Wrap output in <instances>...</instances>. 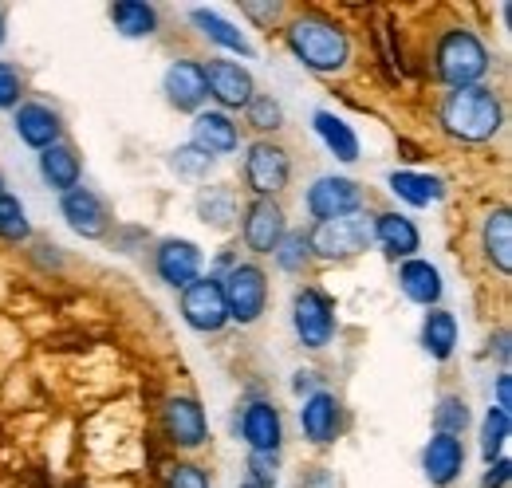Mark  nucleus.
Segmentation results:
<instances>
[{
  "label": "nucleus",
  "instance_id": "f3484780",
  "mask_svg": "<svg viewBox=\"0 0 512 488\" xmlns=\"http://www.w3.org/2000/svg\"><path fill=\"white\" fill-rule=\"evenodd\" d=\"M241 437H245L249 453H280V441H284L280 410L268 402H249L241 414Z\"/></svg>",
  "mask_w": 512,
  "mask_h": 488
},
{
  "label": "nucleus",
  "instance_id": "72a5a7b5",
  "mask_svg": "<svg viewBox=\"0 0 512 488\" xmlns=\"http://www.w3.org/2000/svg\"><path fill=\"white\" fill-rule=\"evenodd\" d=\"M276 264L284 272H304L312 264V248H308V233H284V241L276 244Z\"/></svg>",
  "mask_w": 512,
  "mask_h": 488
},
{
  "label": "nucleus",
  "instance_id": "c85d7f7f",
  "mask_svg": "<svg viewBox=\"0 0 512 488\" xmlns=\"http://www.w3.org/2000/svg\"><path fill=\"white\" fill-rule=\"evenodd\" d=\"M316 134L323 138V146L339 158V162H355L359 158V138H355V130L347 126V122L339 119V115H331V111H316Z\"/></svg>",
  "mask_w": 512,
  "mask_h": 488
},
{
  "label": "nucleus",
  "instance_id": "a878e982",
  "mask_svg": "<svg viewBox=\"0 0 512 488\" xmlns=\"http://www.w3.org/2000/svg\"><path fill=\"white\" fill-rule=\"evenodd\" d=\"M79 174H83V166H79V154L67 146V142H56V146H48V150H40V178L52 185V189H75L79 185Z\"/></svg>",
  "mask_w": 512,
  "mask_h": 488
},
{
  "label": "nucleus",
  "instance_id": "0eeeda50",
  "mask_svg": "<svg viewBox=\"0 0 512 488\" xmlns=\"http://www.w3.org/2000/svg\"><path fill=\"white\" fill-rule=\"evenodd\" d=\"M292 327L308 351H323L335 335V307L320 288H300L292 296Z\"/></svg>",
  "mask_w": 512,
  "mask_h": 488
},
{
  "label": "nucleus",
  "instance_id": "e433bc0d",
  "mask_svg": "<svg viewBox=\"0 0 512 488\" xmlns=\"http://www.w3.org/2000/svg\"><path fill=\"white\" fill-rule=\"evenodd\" d=\"M280 477V457L276 453H249V485L272 488Z\"/></svg>",
  "mask_w": 512,
  "mask_h": 488
},
{
  "label": "nucleus",
  "instance_id": "2f4dec72",
  "mask_svg": "<svg viewBox=\"0 0 512 488\" xmlns=\"http://www.w3.org/2000/svg\"><path fill=\"white\" fill-rule=\"evenodd\" d=\"M434 426H438V433H449V437L465 433V426H469V406H465L461 394H442V402L434 406Z\"/></svg>",
  "mask_w": 512,
  "mask_h": 488
},
{
  "label": "nucleus",
  "instance_id": "39448f33",
  "mask_svg": "<svg viewBox=\"0 0 512 488\" xmlns=\"http://www.w3.org/2000/svg\"><path fill=\"white\" fill-rule=\"evenodd\" d=\"M221 280V296H225V311H229V319L233 323H241V327H249L256 323L260 315H264V307H268V276H264V268L260 264H233L225 276H217Z\"/></svg>",
  "mask_w": 512,
  "mask_h": 488
},
{
  "label": "nucleus",
  "instance_id": "2eb2a0df",
  "mask_svg": "<svg viewBox=\"0 0 512 488\" xmlns=\"http://www.w3.org/2000/svg\"><path fill=\"white\" fill-rule=\"evenodd\" d=\"M190 146L201 150L205 158H225V154H233L241 146V126L229 119L225 111H197Z\"/></svg>",
  "mask_w": 512,
  "mask_h": 488
},
{
  "label": "nucleus",
  "instance_id": "7ed1b4c3",
  "mask_svg": "<svg viewBox=\"0 0 512 488\" xmlns=\"http://www.w3.org/2000/svg\"><path fill=\"white\" fill-rule=\"evenodd\" d=\"M434 67H438V79L446 83L449 91L477 87L489 75V52L469 28H449L446 36L438 40V48H434Z\"/></svg>",
  "mask_w": 512,
  "mask_h": 488
},
{
  "label": "nucleus",
  "instance_id": "6e6552de",
  "mask_svg": "<svg viewBox=\"0 0 512 488\" xmlns=\"http://www.w3.org/2000/svg\"><path fill=\"white\" fill-rule=\"evenodd\" d=\"M60 213H64L67 229L75 237H83V241H103L111 233V221H115L111 209H107V201L99 193L83 189V185L67 189L64 197H60Z\"/></svg>",
  "mask_w": 512,
  "mask_h": 488
},
{
  "label": "nucleus",
  "instance_id": "37998d69",
  "mask_svg": "<svg viewBox=\"0 0 512 488\" xmlns=\"http://www.w3.org/2000/svg\"><path fill=\"white\" fill-rule=\"evenodd\" d=\"M4 28H8V24H4V8H0V44H4V36H8Z\"/></svg>",
  "mask_w": 512,
  "mask_h": 488
},
{
  "label": "nucleus",
  "instance_id": "dca6fc26",
  "mask_svg": "<svg viewBox=\"0 0 512 488\" xmlns=\"http://www.w3.org/2000/svg\"><path fill=\"white\" fill-rule=\"evenodd\" d=\"M465 469V445L461 437H449V433H434L430 445L422 449V473L434 488H446L461 477Z\"/></svg>",
  "mask_w": 512,
  "mask_h": 488
},
{
  "label": "nucleus",
  "instance_id": "ea45409f",
  "mask_svg": "<svg viewBox=\"0 0 512 488\" xmlns=\"http://www.w3.org/2000/svg\"><path fill=\"white\" fill-rule=\"evenodd\" d=\"M241 12L253 16L260 28H272V24L284 16V4H253V0H249V4H241Z\"/></svg>",
  "mask_w": 512,
  "mask_h": 488
},
{
  "label": "nucleus",
  "instance_id": "79ce46f5",
  "mask_svg": "<svg viewBox=\"0 0 512 488\" xmlns=\"http://www.w3.org/2000/svg\"><path fill=\"white\" fill-rule=\"evenodd\" d=\"M509 406H512V378H509V370H501V374H497V410L509 414Z\"/></svg>",
  "mask_w": 512,
  "mask_h": 488
},
{
  "label": "nucleus",
  "instance_id": "1a4fd4ad",
  "mask_svg": "<svg viewBox=\"0 0 512 488\" xmlns=\"http://www.w3.org/2000/svg\"><path fill=\"white\" fill-rule=\"evenodd\" d=\"M182 319L190 323L193 331H201V335H217L229 323L217 276H197L190 288L182 292Z\"/></svg>",
  "mask_w": 512,
  "mask_h": 488
},
{
  "label": "nucleus",
  "instance_id": "393cba45",
  "mask_svg": "<svg viewBox=\"0 0 512 488\" xmlns=\"http://www.w3.org/2000/svg\"><path fill=\"white\" fill-rule=\"evenodd\" d=\"M422 347L430 359L446 363L449 355L457 351V319L446 307H430L426 319H422Z\"/></svg>",
  "mask_w": 512,
  "mask_h": 488
},
{
  "label": "nucleus",
  "instance_id": "4be33fe9",
  "mask_svg": "<svg viewBox=\"0 0 512 488\" xmlns=\"http://www.w3.org/2000/svg\"><path fill=\"white\" fill-rule=\"evenodd\" d=\"M398 288H402V296L406 300H414V304L422 307H438L442 300V272L430 264V260H406L402 268H398Z\"/></svg>",
  "mask_w": 512,
  "mask_h": 488
},
{
  "label": "nucleus",
  "instance_id": "bb28decb",
  "mask_svg": "<svg viewBox=\"0 0 512 488\" xmlns=\"http://www.w3.org/2000/svg\"><path fill=\"white\" fill-rule=\"evenodd\" d=\"M190 20L197 24V32H201L205 40H213L217 48H225V52H233V56H253V44L245 40V32L233 28L229 20H221L217 12H209V8H193Z\"/></svg>",
  "mask_w": 512,
  "mask_h": 488
},
{
  "label": "nucleus",
  "instance_id": "58836bf2",
  "mask_svg": "<svg viewBox=\"0 0 512 488\" xmlns=\"http://www.w3.org/2000/svg\"><path fill=\"white\" fill-rule=\"evenodd\" d=\"M170 488H209V477H205L201 465L182 461V465H174V473H170Z\"/></svg>",
  "mask_w": 512,
  "mask_h": 488
},
{
  "label": "nucleus",
  "instance_id": "4c0bfd02",
  "mask_svg": "<svg viewBox=\"0 0 512 488\" xmlns=\"http://www.w3.org/2000/svg\"><path fill=\"white\" fill-rule=\"evenodd\" d=\"M20 95H24V79L12 63L0 60V111H16L20 107Z\"/></svg>",
  "mask_w": 512,
  "mask_h": 488
},
{
  "label": "nucleus",
  "instance_id": "cd10ccee",
  "mask_svg": "<svg viewBox=\"0 0 512 488\" xmlns=\"http://www.w3.org/2000/svg\"><path fill=\"white\" fill-rule=\"evenodd\" d=\"M111 24H115V32L127 36V40L154 36V32H158V8H154V4H138V0L111 4Z\"/></svg>",
  "mask_w": 512,
  "mask_h": 488
},
{
  "label": "nucleus",
  "instance_id": "9d476101",
  "mask_svg": "<svg viewBox=\"0 0 512 488\" xmlns=\"http://www.w3.org/2000/svg\"><path fill=\"white\" fill-rule=\"evenodd\" d=\"M288 233V217L276 201L268 197H253L245 205V217H241V237H245V248L256 252V256H272L276 244L284 241Z\"/></svg>",
  "mask_w": 512,
  "mask_h": 488
},
{
  "label": "nucleus",
  "instance_id": "a18cd8bd",
  "mask_svg": "<svg viewBox=\"0 0 512 488\" xmlns=\"http://www.w3.org/2000/svg\"><path fill=\"white\" fill-rule=\"evenodd\" d=\"M245 488H253V485H245Z\"/></svg>",
  "mask_w": 512,
  "mask_h": 488
},
{
  "label": "nucleus",
  "instance_id": "c03bdc74",
  "mask_svg": "<svg viewBox=\"0 0 512 488\" xmlns=\"http://www.w3.org/2000/svg\"><path fill=\"white\" fill-rule=\"evenodd\" d=\"M0 193H4V178H0Z\"/></svg>",
  "mask_w": 512,
  "mask_h": 488
},
{
  "label": "nucleus",
  "instance_id": "423d86ee",
  "mask_svg": "<svg viewBox=\"0 0 512 488\" xmlns=\"http://www.w3.org/2000/svg\"><path fill=\"white\" fill-rule=\"evenodd\" d=\"M245 182L253 189V197L276 201V193H284L292 182V158L280 142L272 138H256L245 154Z\"/></svg>",
  "mask_w": 512,
  "mask_h": 488
},
{
  "label": "nucleus",
  "instance_id": "b1692460",
  "mask_svg": "<svg viewBox=\"0 0 512 488\" xmlns=\"http://www.w3.org/2000/svg\"><path fill=\"white\" fill-rule=\"evenodd\" d=\"M481 248L497 272H512V217L509 209H493L481 225Z\"/></svg>",
  "mask_w": 512,
  "mask_h": 488
},
{
  "label": "nucleus",
  "instance_id": "aec40b11",
  "mask_svg": "<svg viewBox=\"0 0 512 488\" xmlns=\"http://www.w3.org/2000/svg\"><path fill=\"white\" fill-rule=\"evenodd\" d=\"M371 233H375V241L383 244V252L390 260H414V252L422 248V233H418V225L410 221V217H402V213H379V217H371Z\"/></svg>",
  "mask_w": 512,
  "mask_h": 488
},
{
  "label": "nucleus",
  "instance_id": "9b49d317",
  "mask_svg": "<svg viewBox=\"0 0 512 488\" xmlns=\"http://www.w3.org/2000/svg\"><path fill=\"white\" fill-rule=\"evenodd\" d=\"M201 75H205V95H213L225 111H245L249 99L256 95V83L249 75V67L233 60H209L201 63Z\"/></svg>",
  "mask_w": 512,
  "mask_h": 488
},
{
  "label": "nucleus",
  "instance_id": "6ab92c4d",
  "mask_svg": "<svg viewBox=\"0 0 512 488\" xmlns=\"http://www.w3.org/2000/svg\"><path fill=\"white\" fill-rule=\"evenodd\" d=\"M162 91H166V103L174 111H201V103L209 99L205 95V75H201V63L178 60L170 63L166 79H162Z\"/></svg>",
  "mask_w": 512,
  "mask_h": 488
},
{
  "label": "nucleus",
  "instance_id": "20e7f679",
  "mask_svg": "<svg viewBox=\"0 0 512 488\" xmlns=\"http://www.w3.org/2000/svg\"><path fill=\"white\" fill-rule=\"evenodd\" d=\"M375 244L371 233V217L351 213V217H335V221H316L308 233L312 260H351L359 252H367Z\"/></svg>",
  "mask_w": 512,
  "mask_h": 488
},
{
  "label": "nucleus",
  "instance_id": "f257e3e1",
  "mask_svg": "<svg viewBox=\"0 0 512 488\" xmlns=\"http://www.w3.org/2000/svg\"><path fill=\"white\" fill-rule=\"evenodd\" d=\"M284 40H288V52L304 63L308 71L316 75H335L351 63V40L347 32L327 20L320 12H304L296 16L288 28H284Z\"/></svg>",
  "mask_w": 512,
  "mask_h": 488
},
{
  "label": "nucleus",
  "instance_id": "f704fd0d",
  "mask_svg": "<svg viewBox=\"0 0 512 488\" xmlns=\"http://www.w3.org/2000/svg\"><path fill=\"white\" fill-rule=\"evenodd\" d=\"M505 441H509V414L493 406L485 414V422H481V453H485V461H497Z\"/></svg>",
  "mask_w": 512,
  "mask_h": 488
},
{
  "label": "nucleus",
  "instance_id": "4468645a",
  "mask_svg": "<svg viewBox=\"0 0 512 488\" xmlns=\"http://www.w3.org/2000/svg\"><path fill=\"white\" fill-rule=\"evenodd\" d=\"M154 272L166 288L174 292H186L193 280L201 276V248L182 237H170L154 248Z\"/></svg>",
  "mask_w": 512,
  "mask_h": 488
},
{
  "label": "nucleus",
  "instance_id": "5701e85b",
  "mask_svg": "<svg viewBox=\"0 0 512 488\" xmlns=\"http://www.w3.org/2000/svg\"><path fill=\"white\" fill-rule=\"evenodd\" d=\"M197 217H201L209 229H217V233L233 229L237 217H241L237 189H233V185H205V189L197 193Z\"/></svg>",
  "mask_w": 512,
  "mask_h": 488
},
{
  "label": "nucleus",
  "instance_id": "a19ab883",
  "mask_svg": "<svg viewBox=\"0 0 512 488\" xmlns=\"http://www.w3.org/2000/svg\"><path fill=\"white\" fill-rule=\"evenodd\" d=\"M509 473H512L509 457H497V461H489V473L481 477V488H505V485H509Z\"/></svg>",
  "mask_w": 512,
  "mask_h": 488
},
{
  "label": "nucleus",
  "instance_id": "c756f323",
  "mask_svg": "<svg viewBox=\"0 0 512 488\" xmlns=\"http://www.w3.org/2000/svg\"><path fill=\"white\" fill-rule=\"evenodd\" d=\"M390 193H394V197H402L406 205L422 209V205L438 201L446 189H442L438 178H422V174H406V170H398V174H390Z\"/></svg>",
  "mask_w": 512,
  "mask_h": 488
},
{
  "label": "nucleus",
  "instance_id": "7c9ffc66",
  "mask_svg": "<svg viewBox=\"0 0 512 488\" xmlns=\"http://www.w3.org/2000/svg\"><path fill=\"white\" fill-rule=\"evenodd\" d=\"M32 237V225H28V213L20 205V197L12 193H0V241H28Z\"/></svg>",
  "mask_w": 512,
  "mask_h": 488
},
{
  "label": "nucleus",
  "instance_id": "473e14b6",
  "mask_svg": "<svg viewBox=\"0 0 512 488\" xmlns=\"http://www.w3.org/2000/svg\"><path fill=\"white\" fill-rule=\"evenodd\" d=\"M245 119H249V126L260 130V134H276V130L284 126V107H280L272 95H253L249 107H245Z\"/></svg>",
  "mask_w": 512,
  "mask_h": 488
},
{
  "label": "nucleus",
  "instance_id": "f03ea898",
  "mask_svg": "<svg viewBox=\"0 0 512 488\" xmlns=\"http://www.w3.org/2000/svg\"><path fill=\"white\" fill-rule=\"evenodd\" d=\"M438 122L449 138L457 142H489L501 122H505V111H501V99L493 87L477 83V87H457L449 91L438 107Z\"/></svg>",
  "mask_w": 512,
  "mask_h": 488
},
{
  "label": "nucleus",
  "instance_id": "ddd939ff",
  "mask_svg": "<svg viewBox=\"0 0 512 488\" xmlns=\"http://www.w3.org/2000/svg\"><path fill=\"white\" fill-rule=\"evenodd\" d=\"M162 429L170 437V445L178 449H201L209 441V422H205V406L190 398V394H178L162 406Z\"/></svg>",
  "mask_w": 512,
  "mask_h": 488
},
{
  "label": "nucleus",
  "instance_id": "c9c22d12",
  "mask_svg": "<svg viewBox=\"0 0 512 488\" xmlns=\"http://www.w3.org/2000/svg\"><path fill=\"white\" fill-rule=\"evenodd\" d=\"M170 170L178 174V178H186V182H205L209 178V170H213V158H205L201 150H193V146H178L174 154H170Z\"/></svg>",
  "mask_w": 512,
  "mask_h": 488
},
{
  "label": "nucleus",
  "instance_id": "f8f14e48",
  "mask_svg": "<svg viewBox=\"0 0 512 488\" xmlns=\"http://www.w3.org/2000/svg\"><path fill=\"white\" fill-rule=\"evenodd\" d=\"M308 213L316 217V221H335V217H351V213H359L363 209V185L351 182V178H335V174H327V178H316L312 189H308Z\"/></svg>",
  "mask_w": 512,
  "mask_h": 488
},
{
  "label": "nucleus",
  "instance_id": "a211bd4d",
  "mask_svg": "<svg viewBox=\"0 0 512 488\" xmlns=\"http://www.w3.org/2000/svg\"><path fill=\"white\" fill-rule=\"evenodd\" d=\"M12 126H16L20 142L32 146V150H48V146H56L60 134H64L60 115H56L52 107H44V103H20L16 115H12Z\"/></svg>",
  "mask_w": 512,
  "mask_h": 488
},
{
  "label": "nucleus",
  "instance_id": "412c9836",
  "mask_svg": "<svg viewBox=\"0 0 512 488\" xmlns=\"http://www.w3.org/2000/svg\"><path fill=\"white\" fill-rule=\"evenodd\" d=\"M300 426H304V437L312 445H331L339 437V402H335V394H327V390L308 394L304 406H300Z\"/></svg>",
  "mask_w": 512,
  "mask_h": 488
}]
</instances>
